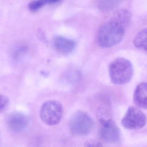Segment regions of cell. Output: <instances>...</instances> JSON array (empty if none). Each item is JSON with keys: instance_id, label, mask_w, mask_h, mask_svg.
Returning a JSON list of instances; mask_svg holds the SVG:
<instances>
[{"instance_id": "1", "label": "cell", "mask_w": 147, "mask_h": 147, "mask_svg": "<svg viewBox=\"0 0 147 147\" xmlns=\"http://www.w3.org/2000/svg\"><path fill=\"white\" fill-rule=\"evenodd\" d=\"M125 28L111 20L102 25L97 35L98 44L102 48H111L118 44L123 38Z\"/></svg>"}, {"instance_id": "2", "label": "cell", "mask_w": 147, "mask_h": 147, "mask_svg": "<svg viewBox=\"0 0 147 147\" xmlns=\"http://www.w3.org/2000/svg\"><path fill=\"white\" fill-rule=\"evenodd\" d=\"M109 70L111 81L117 85L128 83L131 80L134 74L131 63L123 58H117L112 62Z\"/></svg>"}, {"instance_id": "3", "label": "cell", "mask_w": 147, "mask_h": 147, "mask_svg": "<svg viewBox=\"0 0 147 147\" xmlns=\"http://www.w3.org/2000/svg\"><path fill=\"white\" fill-rule=\"evenodd\" d=\"M63 114L61 103L56 100H47L43 103L40 109V118L49 125H55L59 123Z\"/></svg>"}, {"instance_id": "4", "label": "cell", "mask_w": 147, "mask_h": 147, "mask_svg": "<svg viewBox=\"0 0 147 147\" xmlns=\"http://www.w3.org/2000/svg\"><path fill=\"white\" fill-rule=\"evenodd\" d=\"M94 125L92 119L85 112L78 111L73 115L69 123V128L72 134L84 136L89 134Z\"/></svg>"}, {"instance_id": "5", "label": "cell", "mask_w": 147, "mask_h": 147, "mask_svg": "<svg viewBox=\"0 0 147 147\" xmlns=\"http://www.w3.org/2000/svg\"><path fill=\"white\" fill-rule=\"evenodd\" d=\"M146 117L144 113L138 107L131 106L127 110L121 123L126 129L137 130L142 129L146 124Z\"/></svg>"}, {"instance_id": "6", "label": "cell", "mask_w": 147, "mask_h": 147, "mask_svg": "<svg viewBox=\"0 0 147 147\" xmlns=\"http://www.w3.org/2000/svg\"><path fill=\"white\" fill-rule=\"evenodd\" d=\"M101 125L100 136L106 142L114 143L117 142L119 138V131L118 126L111 119H99Z\"/></svg>"}, {"instance_id": "7", "label": "cell", "mask_w": 147, "mask_h": 147, "mask_svg": "<svg viewBox=\"0 0 147 147\" xmlns=\"http://www.w3.org/2000/svg\"><path fill=\"white\" fill-rule=\"evenodd\" d=\"M7 123L10 129L14 132H21L28 125L27 117L20 113H11L7 119Z\"/></svg>"}, {"instance_id": "8", "label": "cell", "mask_w": 147, "mask_h": 147, "mask_svg": "<svg viewBox=\"0 0 147 147\" xmlns=\"http://www.w3.org/2000/svg\"><path fill=\"white\" fill-rule=\"evenodd\" d=\"M53 45L58 52L63 54H68L74 49L75 42L73 40L61 36H56L53 40Z\"/></svg>"}, {"instance_id": "9", "label": "cell", "mask_w": 147, "mask_h": 147, "mask_svg": "<svg viewBox=\"0 0 147 147\" xmlns=\"http://www.w3.org/2000/svg\"><path fill=\"white\" fill-rule=\"evenodd\" d=\"M134 103L138 108L146 109L147 107V84H139L136 88L134 94Z\"/></svg>"}, {"instance_id": "10", "label": "cell", "mask_w": 147, "mask_h": 147, "mask_svg": "<svg viewBox=\"0 0 147 147\" xmlns=\"http://www.w3.org/2000/svg\"><path fill=\"white\" fill-rule=\"evenodd\" d=\"M111 20L117 22L125 29L130 24L131 15L126 9H120L115 12Z\"/></svg>"}, {"instance_id": "11", "label": "cell", "mask_w": 147, "mask_h": 147, "mask_svg": "<svg viewBox=\"0 0 147 147\" xmlns=\"http://www.w3.org/2000/svg\"><path fill=\"white\" fill-rule=\"evenodd\" d=\"M134 45L136 48L147 50V29H143L138 32L134 40Z\"/></svg>"}, {"instance_id": "12", "label": "cell", "mask_w": 147, "mask_h": 147, "mask_svg": "<svg viewBox=\"0 0 147 147\" xmlns=\"http://www.w3.org/2000/svg\"><path fill=\"white\" fill-rule=\"evenodd\" d=\"M47 4H48V1H34L29 3L28 7L31 11L36 12Z\"/></svg>"}, {"instance_id": "13", "label": "cell", "mask_w": 147, "mask_h": 147, "mask_svg": "<svg viewBox=\"0 0 147 147\" xmlns=\"http://www.w3.org/2000/svg\"><path fill=\"white\" fill-rule=\"evenodd\" d=\"M119 1H102L100 4V7L105 10H110L114 7L116 6L118 4Z\"/></svg>"}, {"instance_id": "14", "label": "cell", "mask_w": 147, "mask_h": 147, "mask_svg": "<svg viewBox=\"0 0 147 147\" xmlns=\"http://www.w3.org/2000/svg\"><path fill=\"white\" fill-rule=\"evenodd\" d=\"M9 103V98L7 96L0 94V111L5 109Z\"/></svg>"}, {"instance_id": "15", "label": "cell", "mask_w": 147, "mask_h": 147, "mask_svg": "<svg viewBox=\"0 0 147 147\" xmlns=\"http://www.w3.org/2000/svg\"><path fill=\"white\" fill-rule=\"evenodd\" d=\"M85 147H102V145L100 142L90 140L86 142Z\"/></svg>"}]
</instances>
